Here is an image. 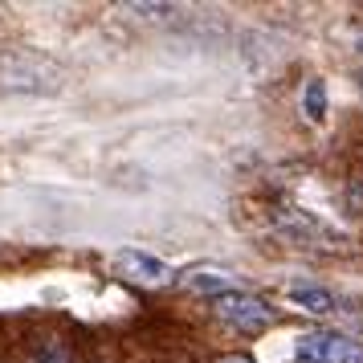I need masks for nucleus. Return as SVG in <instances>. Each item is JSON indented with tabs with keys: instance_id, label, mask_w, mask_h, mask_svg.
I'll use <instances>...</instances> for the list:
<instances>
[{
	"instance_id": "10",
	"label": "nucleus",
	"mask_w": 363,
	"mask_h": 363,
	"mask_svg": "<svg viewBox=\"0 0 363 363\" xmlns=\"http://www.w3.org/2000/svg\"><path fill=\"white\" fill-rule=\"evenodd\" d=\"M359 53H363V33H359Z\"/></svg>"
},
{
	"instance_id": "1",
	"label": "nucleus",
	"mask_w": 363,
	"mask_h": 363,
	"mask_svg": "<svg viewBox=\"0 0 363 363\" xmlns=\"http://www.w3.org/2000/svg\"><path fill=\"white\" fill-rule=\"evenodd\" d=\"M213 311L220 323H229L233 330H241V335H257V330H269L274 327V306L265 302V298L249 294V290H229V294L213 298Z\"/></svg>"
},
{
	"instance_id": "11",
	"label": "nucleus",
	"mask_w": 363,
	"mask_h": 363,
	"mask_svg": "<svg viewBox=\"0 0 363 363\" xmlns=\"http://www.w3.org/2000/svg\"><path fill=\"white\" fill-rule=\"evenodd\" d=\"M298 363H306V359H298Z\"/></svg>"
},
{
	"instance_id": "8",
	"label": "nucleus",
	"mask_w": 363,
	"mask_h": 363,
	"mask_svg": "<svg viewBox=\"0 0 363 363\" xmlns=\"http://www.w3.org/2000/svg\"><path fill=\"white\" fill-rule=\"evenodd\" d=\"M123 13H131V17H167V13H176V4H123Z\"/></svg>"
},
{
	"instance_id": "3",
	"label": "nucleus",
	"mask_w": 363,
	"mask_h": 363,
	"mask_svg": "<svg viewBox=\"0 0 363 363\" xmlns=\"http://www.w3.org/2000/svg\"><path fill=\"white\" fill-rule=\"evenodd\" d=\"M111 274L123 281H131V286L155 290V286H167L172 281V265L160 262L155 253H143V249H118V253H111Z\"/></svg>"
},
{
	"instance_id": "7",
	"label": "nucleus",
	"mask_w": 363,
	"mask_h": 363,
	"mask_svg": "<svg viewBox=\"0 0 363 363\" xmlns=\"http://www.w3.org/2000/svg\"><path fill=\"white\" fill-rule=\"evenodd\" d=\"M33 363H69V351L57 339H50V343H41L37 347V355H33Z\"/></svg>"
},
{
	"instance_id": "4",
	"label": "nucleus",
	"mask_w": 363,
	"mask_h": 363,
	"mask_svg": "<svg viewBox=\"0 0 363 363\" xmlns=\"http://www.w3.org/2000/svg\"><path fill=\"white\" fill-rule=\"evenodd\" d=\"M180 286L184 290H192V294L220 298V294H229V290H237V274L220 269V265H192V269H184L180 274Z\"/></svg>"
},
{
	"instance_id": "9",
	"label": "nucleus",
	"mask_w": 363,
	"mask_h": 363,
	"mask_svg": "<svg viewBox=\"0 0 363 363\" xmlns=\"http://www.w3.org/2000/svg\"><path fill=\"white\" fill-rule=\"evenodd\" d=\"M216 363H253V359H249V355H220Z\"/></svg>"
},
{
	"instance_id": "2",
	"label": "nucleus",
	"mask_w": 363,
	"mask_h": 363,
	"mask_svg": "<svg viewBox=\"0 0 363 363\" xmlns=\"http://www.w3.org/2000/svg\"><path fill=\"white\" fill-rule=\"evenodd\" d=\"M298 359L306 363H363V347L339 330H306L298 335Z\"/></svg>"
},
{
	"instance_id": "5",
	"label": "nucleus",
	"mask_w": 363,
	"mask_h": 363,
	"mask_svg": "<svg viewBox=\"0 0 363 363\" xmlns=\"http://www.w3.org/2000/svg\"><path fill=\"white\" fill-rule=\"evenodd\" d=\"M286 298L294 306H302L306 314H335L339 311V298L330 294V290H323V286H290Z\"/></svg>"
},
{
	"instance_id": "6",
	"label": "nucleus",
	"mask_w": 363,
	"mask_h": 363,
	"mask_svg": "<svg viewBox=\"0 0 363 363\" xmlns=\"http://www.w3.org/2000/svg\"><path fill=\"white\" fill-rule=\"evenodd\" d=\"M302 111L311 123H323L327 118V82L323 78H311V82L302 86Z\"/></svg>"
}]
</instances>
